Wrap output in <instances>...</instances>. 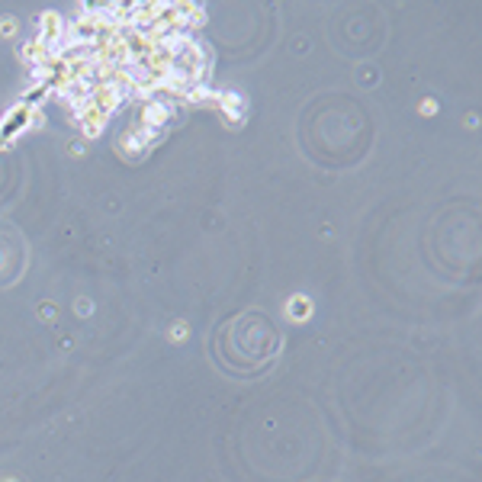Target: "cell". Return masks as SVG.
Instances as JSON below:
<instances>
[{"label":"cell","mask_w":482,"mask_h":482,"mask_svg":"<svg viewBox=\"0 0 482 482\" xmlns=\"http://www.w3.org/2000/svg\"><path fill=\"white\" fill-rule=\"evenodd\" d=\"M26 126H33V110L29 106H13V110L4 116V122H0V145L7 139H13V135H20Z\"/></svg>","instance_id":"cell-1"},{"label":"cell","mask_w":482,"mask_h":482,"mask_svg":"<svg viewBox=\"0 0 482 482\" xmlns=\"http://www.w3.org/2000/svg\"><path fill=\"white\" fill-rule=\"evenodd\" d=\"M106 119H110V116H103V113H100V110H93V106L87 103L84 110H81V113H77V116H74V122H77V126H81V129H84V135H87V139H97V135L103 132Z\"/></svg>","instance_id":"cell-2"},{"label":"cell","mask_w":482,"mask_h":482,"mask_svg":"<svg viewBox=\"0 0 482 482\" xmlns=\"http://www.w3.org/2000/svg\"><path fill=\"white\" fill-rule=\"evenodd\" d=\"M52 97V91L45 84H33L26 91V97H23V106H29V110H39V103H45V100Z\"/></svg>","instance_id":"cell-3"},{"label":"cell","mask_w":482,"mask_h":482,"mask_svg":"<svg viewBox=\"0 0 482 482\" xmlns=\"http://www.w3.org/2000/svg\"><path fill=\"white\" fill-rule=\"evenodd\" d=\"M309 312V299L306 296H296L293 299V315H306Z\"/></svg>","instance_id":"cell-4"},{"label":"cell","mask_w":482,"mask_h":482,"mask_svg":"<svg viewBox=\"0 0 482 482\" xmlns=\"http://www.w3.org/2000/svg\"><path fill=\"white\" fill-rule=\"evenodd\" d=\"M0 33H4V35L13 33V20H7V16H4V23H0Z\"/></svg>","instance_id":"cell-5"},{"label":"cell","mask_w":482,"mask_h":482,"mask_svg":"<svg viewBox=\"0 0 482 482\" xmlns=\"http://www.w3.org/2000/svg\"><path fill=\"white\" fill-rule=\"evenodd\" d=\"M437 110V106H434V100H425V103H421V113H434Z\"/></svg>","instance_id":"cell-6"}]
</instances>
